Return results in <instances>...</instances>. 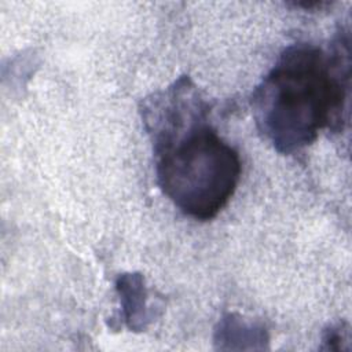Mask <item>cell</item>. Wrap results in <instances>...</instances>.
Segmentation results:
<instances>
[{
  "label": "cell",
  "mask_w": 352,
  "mask_h": 352,
  "mask_svg": "<svg viewBox=\"0 0 352 352\" xmlns=\"http://www.w3.org/2000/svg\"><path fill=\"white\" fill-rule=\"evenodd\" d=\"M209 114V103L188 76L140 104L161 191L199 221L216 217L228 204L242 172L238 151L217 133Z\"/></svg>",
  "instance_id": "6da1fadb"
},
{
  "label": "cell",
  "mask_w": 352,
  "mask_h": 352,
  "mask_svg": "<svg viewBox=\"0 0 352 352\" xmlns=\"http://www.w3.org/2000/svg\"><path fill=\"white\" fill-rule=\"evenodd\" d=\"M351 76L349 32L340 29L326 51L294 43L279 55L252 95L258 132L280 154L312 144L319 131L341 132Z\"/></svg>",
  "instance_id": "7a4b0ae2"
},
{
  "label": "cell",
  "mask_w": 352,
  "mask_h": 352,
  "mask_svg": "<svg viewBox=\"0 0 352 352\" xmlns=\"http://www.w3.org/2000/svg\"><path fill=\"white\" fill-rule=\"evenodd\" d=\"M122 307V318L131 330L140 331L148 322L147 290L140 274H122L116 282Z\"/></svg>",
  "instance_id": "3957f363"
},
{
  "label": "cell",
  "mask_w": 352,
  "mask_h": 352,
  "mask_svg": "<svg viewBox=\"0 0 352 352\" xmlns=\"http://www.w3.org/2000/svg\"><path fill=\"white\" fill-rule=\"evenodd\" d=\"M330 3L329 1H320V0H316V1H294L293 6L296 7H300V8H305V10H314V8H323L326 6H329Z\"/></svg>",
  "instance_id": "277c9868"
}]
</instances>
